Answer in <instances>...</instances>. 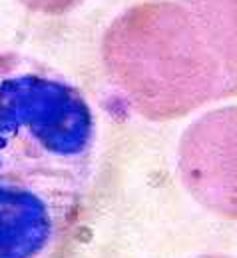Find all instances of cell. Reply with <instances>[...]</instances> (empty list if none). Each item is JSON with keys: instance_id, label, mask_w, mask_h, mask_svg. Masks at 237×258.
I'll return each instance as SVG.
<instances>
[{"instance_id": "1", "label": "cell", "mask_w": 237, "mask_h": 258, "mask_svg": "<svg viewBox=\"0 0 237 258\" xmlns=\"http://www.w3.org/2000/svg\"><path fill=\"white\" fill-rule=\"evenodd\" d=\"M96 114L52 66L0 52V258H62L90 192Z\"/></svg>"}, {"instance_id": "2", "label": "cell", "mask_w": 237, "mask_h": 258, "mask_svg": "<svg viewBox=\"0 0 237 258\" xmlns=\"http://www.w3.org/2000/svg\"><path fill=\"white\" fill-rule=\"evenodd\" d=\"M18 2L28 6L30 10H38V12H46V14H60V12H66L74 6H78L84 0H18Z\"/></svg>"}]
</instances>
